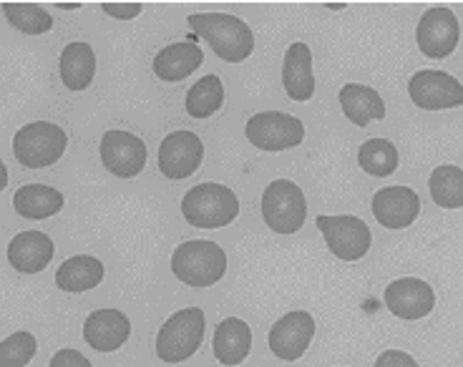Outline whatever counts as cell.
<instances>
[{"mask_svg":"<svg viewBox=\"0 0 463 367\" xmlns=\"http://www.w3.org/2000/svg\"><path fill=\"white\" fill-rule=\"evenodd\" d=\"M317 230L323 231L327 249L343 262L363 259L373 244L371 227L360 217H353V214H337V217L320 214L317 217Z\"/></svg>","mask_w":463,"mask_h":367,"instance_id":"7","label":"cell"},{"mask_svg":"<svg viewBox=\"0 0 463 367\" xmlns=\"http://www.w3.org/2000/svg\"><path fill=\"white\" fill-rule=\"evenodd\" d=\"M61 80L69 91H86L96 76V53L89 43L73 41L61 51Z\"/></svg>","mask_w":463,"mask_h":367,"instance_id":"22","label":"cell"},{"mask_svg":"<svg viewBox=\"0 0 463 367\" xmlns=\"http://www.w3.org/2000/svg\"><path fill=\"white\" fill-rule=\"evenodd\" d=\"M204 159V144L194 131H172L159 146V172L179 182L197 172Z\"/></svg>","mask_w":463,"mask_h":367,"instance_id":"13","label":"cell"},{"mask_svg":"<svg viewBox=\"0 0 463 367\" xmlns=\"http://www.w3.org/2000/svg\"><path fill=\"white\" fill-rule=\"evenodd\" d=\"M38 343L31 333H13L0 343V367H25L33 360Z\"/></svg>","mask_w":463,"mask_h":367,"instance_id":"29","label":"cell"},{"mask_svg":"<svg viewBox=\"0 0 463 367\" xmlns=\"http://www.w3.org/2000/svg\"><path fill=\"white\" fill-rule=\"evenodd\" d=\"M383 299H385V307L405 322L423 320L436 307V292L429 282L418 277H403V279L391 282L383 292Z\"/></svg>","mask_w":463,"mask_h":367,"instance_id":"14","label":"cell"},{"mask_svg":"<svg viewBox=\"0 0 463 367\" xmlns=\"http://www.w3.org/2000/svg\"><path fill=\"white\" fill-rule=\"evenodd\" d=\"M373 367H420L416 362V357L408 355L403 350H385Z\"/></svg>","mask_w":463,"mask_h":367,"instance_id":"31","label":"cell"},{"mask_svg":"<svg viewBox=\"0 0 463 367\" xmlns=\"http://www.w3.org/2000/svg\"><path fill=\"white\" fill-rule=\"evenodd\" d=\"M56 254L53 240L43 231H21L18 237H13L8 244V262L24 275H38L43 272L51 259Z\"/></svg>","mask_w":463,"mask_h":367,"instance_id":"17","label":"cell"},{"mask_svg":"<svg viewBox=\"0 0 463 367\" xmlns=\"http://www.w3.org/2000/svg\"><path fill=\"white\" fill-rule=\"evenodd\" d=\"M69 136L66 131L51 121H35L24 127L13 138V154L28 169H46L53 166L66 154Z\"/></svg>","mask_w":463,"mask_h":367,"instance_id":"5","label":"cell"},{"mask_svg":"<svg viewBox=\"0 0 463 367\" xmlns=\"http://www.w3.org/2000/svg\"><path fill=\"white\" fill-rule=\"evenodd\" d=\"M189 25L227 63H242L255 51L252 28L230 13H192Z\"/></svg>","mask_w":463,"mask_h":367,"instance_id":"1","label":"cell"},{"mask_svg":"<svg viewBox=\"0 0 463 367\" xmlns=\"http://www.w3.org/2000/svg\"><path fill=\"white\" fill-rule=\"evenodd\" d=\"M48 367H93V365L89 362V357L81 355L79 350H71V347H66V350H58L56 355L51 357V365Z\"/></svg>","mask_w":463,"mask_h":367,"instance_id":"30","label":"cell"},{"mask_svg":"<svg viewBox=\"0 0 463 367\" xmlns=\"http://www.w3.org/2000/svg\"><path fill=\"white\" fill-rule=\"evenodd\" d=\"M58 8H63V11H73V8H81V5H76V3H66V5H58Z\"/></svg>","mask_w":463,"mask_h":367,"instance_id":"33","label":"cell"},{"mask_svg":"<svg viewBox=\"0 0 463 367\" xmlns=\"http://www.w3.org/2000/svg\"><path fill=\"white\" fill-rule=\"evenodd\" d=\"M252 350V330L240 317H227L214 330V357L224 367L242 365Z\"/></svg>","mask_w":463,"mask_h":367,"instance_id":"19","label":"cell"},{"mask_svg":"<svg viewBox=\"0 0 463 367\" xmlns=\"http://www.w3.org/2000/svg\"><path fill=\"white\" fill-rule=\"evenodd\" d=\"M204 63V53L194 41H184V43H172V46L162 48L156 58H154V73L166 83H176L192 76L194 71Z\"/></svg>","mask_w":463,"mask_h":367,"instance_id":"20","label":"cell"},{"mask_svg":"<svg viewBox=\"0 0 463 367\" xmlns=\"http://www.w3.org/2000/svg\"><path fill=\"white\" fill-rule=\"evenodd\" d=\"M182 214L197 230H222L240 214V199L230 186L217 182L197 184L182 199Z\"/></svg>","mask_w":463,"mask_h":367,"instance_id":"2","label":"cell"},{"mask_svg":"<svg viewBox=\"0 0 463 367\" xmlns=\"http://www.w3.org/2000/svg\"><path fill=\"white\" fill-rule=\"evenodd\" d=\"M224 104V86L220 76L209 73L204 79H199L189 91H186V114L192 118H209L214 116Z\"/></svg>","mask_w":463,"mask_h":367,"instance_id":"26","label":"cell"},{"mask_svg":"<svg viewBox=\"0 0 463 367\" xmlns=\"http://www.w3.org/2000/svg\"><path fill=\"white\" fill-rule=\"evenodd\" d=\"M101 11L106 15H111L116 21H134L137 15H141V5L139 3H128V5H116V3H106L101 5Z\"/></svg>","mask_w":463,"mask_h":367,"instance_id":"32","label":"cell"},{"mask_svg":"<svg viewBox=\"0 0 463 367\" xmlns=\"http://www.w3.org/2000/svg\"><path fill=\"white\" fill-rule=\"evenodd\" d=\"M244 134L250 138V144L260 151H288L300 146L305 138V127L298 116L282 114V111H262L247 121Z\"/></svg>","mask_w":463,"mask_h":367,"instance_id":"8","label":"cell"},{"mask_svg":"<svg viewBox=\"0 0 463 367\" xmlns=\"http://www.w3.org/2000/svg\"><path fill=\"white\" fill-rule=\"evenodd\" d=\"M101 164L106 172L114 174L118 179H134L146 166V144L131 131L111 128L101 136Z\"/></svg>","mask_w":463,"mask_h":367,"instance_id":"11","label":"cell"},{"mask_svg":"<svg viewBox=\"0 0 463 367\" xmlns=\"http://www.w3.org/2000/svg\"><path fill=\"white\" fill-rule=\"evenodd\" d=\"M458 38H461V28L451 8H443V5L429 8L418 21L416 41L426 58H433V61L449 58L458 46Z\"/></svg>","mask_w":463,"mask_h":367,"instance_id":"10","label":"cell"},{"mask_svg":"<svg viewBox=\"0 0 463 367\" xmlns=\"http://www.w3.org/2000/svg\"><path fill=\"white\" fill-rule=\"evenodd\" d=\"M3 15L8 18V24L25 35H41L48 33L53 28V18L51 13L43 11L41 5H31V3H5L3 5Z\"/></svg>","mask_w":463,"mask_h":367,"instance_id":"28","label":"cell"},{"mask_svg":"<svg viewBox=\"0 0 463 367\" xmlns=\"http://www.w3.org/2000/svg\"><path fill=\"white\" fill-rule=\"evenodd\" d=\"M13 207L24 219H48L63 209V194L46 184H28L15 192Z\"/></svg>","mask_w":463,"mask_h":367,"instance_id":"24","label":"cell"},{"mask_svg":"<svg viewBox=\"0 0 463 367\" xmlns=\"http://www.w3.org/2000/svg\"><path fill=\"white\" fill-rule=\"evenodd\" d=\"M373 214L385 230H405L420 214V196L411 186H385L373 196Z\"/></svg>","mask_w":463,"mask_h":367,"instance_id":"15","label":"cell"},{"mask_svg":"<svg viewBox=\"0 0 463 367\" xmlns=\"http://www.w3.org/2000/svg\"><path fill=\"white\" fill-rule=\"evenodd\" d=\"M430 199L443 209H463V169L453 164L436 166L429 179Z\"/></svg>","mask_w":463,"mask_h":367,"instance_id":"25","label":"cell"},{"mask_svg":"<svg viewBox=\"0 0 463 367\" xmlns=\"http://www.w3.org/2000/svg\"><path fill=\"white\" fill-rule=\"evenodd\" d=\"M204 312L202 307H184L174 312L156 334V355L162 362L179 365L197 353L204 343Z\"/></svg>","mask_w":463,"mask_h":367,"instance_id":"4","label":"cell"},{"mask_svg":"<svg viewBox=\"0 0 463 367\" xmlns=\"http://www.w3.org/2000/svg\"><path fill=\"white\" fill-rule=\"evenodd\" d=\"M172 272L186 287H212L227 272V254L214 241H184L182 247L174 249Z\"/></svg>","mask_w":463,"mask_h":367,"instance_id":"3","label":"cell"},{"mask_svg":"<svg viewBox=\"0 0 463 367\" xmlns=\"http://www.w3.org/2000/svg\"><path fill=\"white\" fill-rule=\"evenodd\" d=\"M262 219L275 234H295L307 219V199L289 179H278L262 194Z\"/></svg>","mask_w":463,"mask_h":367,"instance_id":"6","label":"cell"},{"mask_svg":"<svg viewBox=\"0 0 463 367\" xmlns=\"http://www.w3.org/2000/svg\"><path fill=\"white\" fill-rule=\"evenodd\" d=\"M315 337V320L310 312L295 310L288 312L285 317H279L272 330H269V337H267V344L272 350V355L285 360V362H295L305 355V350L310 347Z\"/></svg>","mask_w":463,"mask_h":367,"instance_id":"12","label":"cell"},{"mask_svg":"<svg viewBox=\"0 0 463 367\" xmlns=\"http://www.w3.org/2000/svg\"><path fill=\"white\" fill-rule=\"evenodd\" d=\"M104 279V264L91 254H76L58 267L56 285L63 292H89Z\"/></svg>","mask_w":463,"mask_h":367,"instance_id":"23","label":"cell"},{"mask_svg":"<svg viewBox=\"0 0 463 367\" xmlns=\"http://www.w3.org/2000/svg\"><path fill=\"white\" fill-rule=\"evenodd\" d=\"M131 337V322L121 310H93L83 322V340L96 353H114Z\"/></svg>","mask_w":463,"mask_h":367,"instance_id":"16","label":"cell"},{"mask_svg":"<svg viewBox=\"0 0 463 367\" xmlns=\"http://www.w3.org/2000/svg\"><path fill=\"white\" fill-rule=\"evenodd\" d=\"M358 164L365 174L385 179L398 169V149L388 138H371L360 146Z\"/></svg>","mask_w":463,"mask_h":367,"instance_id":"27","label":"cell"},{"mask_svg":"<svg viewBox=\"0 0 463 367\" xmlns=\"http://www.w3.org/2000/svg\"><path fill=\"white\" fill-rule=\"evenodd\" d=\"M340 106H343V114L350 124L355 127H368L373 121H381L385 118V104H383V96L371 86H363V83H347L340 89Z\"/></svg>","mask_w":463,"mask_h":367,"instance_id":"21","label":"cell"},{"mask_svg":"<svg viewBox=\"0 0 463 367\" xmlns=\"http://www.w3.org/2000/svg\"><path fill=\"white\" fill-rule=\"evenodd\" d=\"M411 101L423 111L463 106V83L446 71H418L408 80Z\"/></svg>","mask_w":463,"mask_h":367,"instance_id":"9","label":"cell"},{"mask_svg":"<svg viewBox=\"0 0 463 367\" xmlns=\"http://www.w3.org/2000/svg\"><path fill=\"white\" fill-rule=\"evenodd\" d=\"M282 86L292 101L305 104L315 96V73H313V53L305 43H292L285 51L282 61Z\"/></svg>","mask_w":463,"mask_h":367,"instance_id":"18","label":"cell"}]
</instances>
